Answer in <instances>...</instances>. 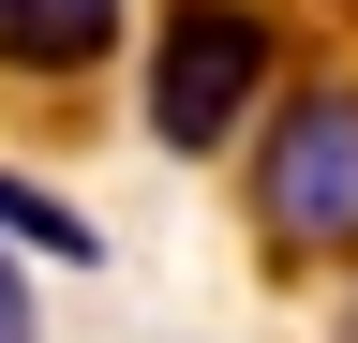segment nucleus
Wrapping results in <instances>:
<instances>
[{
	"instance_id": "nucleus-1",
	"label": "nucleus",
	"mask_w": 358,
	"mask_h": 343,
	"mask_svg": "<svg viewBox=\"0 0 358 343\" xmlns=\"http://www.w3.org/2000/svg\"><path fill=\"white\" fill-rule=\"evenodd\" d=\"M268 60H284V30H268L254 0H164V45H150V135H164L179 164H209V149L254 119Z\"/></svg>"
},
{
	"instance_id": "nucleus-2",
	"label": "nucleus",
	"mask_w": 358,
	"mask_h": 343,
	"mask_svg": "<svg viewBox=\"0 0 358 343\" xmlns=\"http://www.w3.org/2000/svg\"><path fill=\"white\" fill-rule=\"evenodd\" d=\"M254 209L284 254H358V90H313L268 119L254 149Z\"/></svg>"
},
{
	"instance_id": "nucleus-3",
	"label": "nucleus",
	"mask_w": 358,
	"mask_h": 343,
	"mask_svg": "<svg viewBox=\"0 0 358 343\" xmlns=\"http://www.w3.org/2000/svg\"><path fill=\"white\" fill-rule=\"evenodd\" d=\"M120 45V0H0V75H75Z\"/></svg>"
},
{
	"instance_id": "nucleus-4",
	"label": "nucleus",
	"mask_w": 358,
	"mask_h": 343,
	"mask_svg": "<svg viewBox=\"0 0 358 343\" xmlns=\"http://www.w3.org/2000/svg\"><path fill=\"white\" fill-rule=\"evenodd\" d=\"M0 343H45V298H30V254L0 239Z\"/></svg>"
}]
</instances>
